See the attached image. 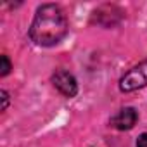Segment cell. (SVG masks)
I'll return each instance as SVG.
<instances>
[{"label": "cell", "mask_w": 147, "mask_h": 147, "mask_svg": "<svg viewBox=\"0 0 147 147\" xmlns=\"http://www.w3.org/2000/svg\"><path fill=\"white\" fill-rule=\"evenodd\" d=\"M144 87H147V59L125 73V76L119 80V88L123 92H133Z\"/></svg>", "instance_id": "cell-2"}, {"label": "cell", "mask_w": 147, "mask_h": 147, "mask_svg": "<svg viewBox=\"0 0 147 147\" xmlns=\"http://www.w3.org/2000/svg\"><path fill=\"white\" fill-rule=\"evenodd\" d=\"M137 123V111L133 107H123L113 119L111 125L118 130H130Z\"/></svg>", "instance_id": "cell-4"}, {"label": "cell", "mask_w": 147, "mask_h": 147, "mask_svg": "<svg viewBox=\"0 0 147 147\" xmlns=\"http://www.w3.org/2000/svg\"><path fill=\"white\" fill-rule=\"evenodd\" d=\"M52 83L54 87L66 97H75L78 92V83L75 80V76L69 75L67 71H55V75L52 76Z\"/></svg>", "instance_id": "cell-3"}, {"label": "cell", "mask_w": 147, "mask_h": 147, "mask_svg": "<svg viewBox=\"0 0 147 147\" xmlns=\"http://www.w3.org/2000/svg\"><path fill=\"white\" fill-rule=\"evenodd\" d=\"M11 71V61L7 55H2V67H0V75L2 76H7Z\"/></svg>", "instance_id": "cell-5"}, {"label": "cell", "mask_w": 147, "mask_h": 147, "mask_svg": "<svg viewBox=\"0 0 147 147\" xmlns=\"http://www.w3.org/2000/svg\"><path fill=\"white\" fill-rule=\"evenodd\" d=\"M137 147H147V133L140 135L138 140H137Z\"/></svg>", "instance_id": "cell-6"}, {"label": "cell", "mask_w": 147, "mask_h": 147, "mask_svg": "<svg viewBox=\"0 0 147 147\" xmlns=\"http://www.w3.org/2000/svg\"><path fill=\"white\" fill-rule=\"evenodd\" d=\"M2 100H4V106H2V109L5 111V109H7V104H9V94H7L5 90H2Z\"/></svg>", "instance_id": "cell-7"}, {"label": "cell", "mask_w": 147, "mask_h": 147, "mask_svg": "<svg viewBox=\"0 0 147 147\" xmlns=\"http://www.w3.org/2000/svg\"><path fill=\"white\" fill-rule=\"evenodd\" d=\"M69 24L64 11L55 4H45L38 7L30 28V38L42 47L59 43L67 35Z\"/></svg>", "instance_id": "cell-1"}]
</instances>
